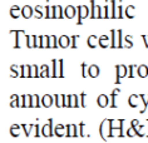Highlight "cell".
I'll return each instance as SVG.
<instances>
[{
	"mask_svg": "<svg viewBox=\"0 0 148 143\" xmlns=\"http://www.w3.org/2000/svg\"><path fill=\"white\" fill-rule=\"evenodd\" d=\"M116 83L119 84V79L122 77H128V67H125L123 64L116 65Z\"/></svg>",
	"mask_w": 148,
	"mask_h": 143,
	"instance_id": "6da1fadb",
	"label": "cell"
},
{
	"mask_svg": "<svg viewBox=\"0 0 148 143\" xmlns=\"http://www.w3.org/2000/svg\"><path fill=\"white\" fill-rule=\"evenodd\" d=\"M77 9H78V13H77V15H78V21H77V24L80 25L82 24V19H84V18H87V16H90L89 10H88V8L86 5H79Z\"/></svg>",
	"mask_w": 148,
	"mask_h": 143,
	"instance_id": "7a4b0ae2",
	"label": "cell"
},
{
	"mask_svg": "<svg viewBox=\"0 0 148 143\" xmlns=\"http://www.w3.org/2000/svg\"><path fill=\"white\" fill-rule=\"evenodd\" d=\"M44 137L45 135H51L54 134V131H53V119H49L48 123H45L44 126L42 127V132H40Z\"/></svg>",
	"mask_w": 148,
	"mask_h": 143,
	"instance_id": "3957f363",
	"label": "cell"
},
{
	"mask_svg": "<svg viewBox=\"0 0 148 143\" xmlns=\"http://www.w3.org/2000/svg\"><path fill=\"white\" fill-rule=\"evenodd\" d=\"M51 10H53V14H51V18L53 19H57V18H63L64 16V10L62 9L60 5H53L51 6Z\"/></svg>",
	"mask_w": 148,
	"mask_h": 143,
	"instance_id": "277c9868",
	"label": "cell"
},
{
	"mask_svg": "<svg viewBox=\"0 0 148 143\" xmlns=\"http://www.w3.org/2000/svg\"><path fill=\"white\" fill-rule=\"evenodd\" d=\"M77 13H78V9H75L73 5H68V6H65V9H64V15L68 18V19L74 18Z\"/></svg>",
	"mask_w": 148,
	"mask_h": 143,
	"instance_id": "5b68a950",
	"label": "cell"
},
{
	"mask_svg": "<svg viewBox=\"0 0 148 143\" xmlns=\"http://www.w3.org/2000/svg\"><path fill=\"white\" fill-rule=\"evenodd\" d=\"M108 103H109V99H108V97H107L106 94H101L97 98V104L101 108H106L107 105H108Z\"/></svg>",
	"mask_w": 148,
	"mask_h": 143,
	"instance_id": "8992f818",
	"label": "cell"
},
{
	"mask_svg": "<svg viewBox=\"0 0 148 143\" xmlns=\"http://www.w3.org/2000/svg\"><path fill=\"white\" fill-rule=\"evenodd\" d=\"M66 137H77L78 135V131H77V126L75 124H66Z\"/></svg>",
	"mask_w": 148,
	"mask_h": 143,
	"instance_id": "52a82bcc",
	"label": "cell"
},
{
	"mask_svg": "<svg viewBox=\"0 0 148 143\" xmlns=\"http://www.w3.org/2000/svg\"><path fill=\"white\" fill-rule=\"evenodd\" d=\"M42 105L45 108H49L51 104H53V97H51L50 94H44L43 98H42Z\"/></svg>",
	"mask_w": 148,
	"mask_h": 143,
	"instance_id": "ba28073f",
	"label": "cell"
},
{
	"mask_svg": "<svg viewBox=\"0 0 148 143\" xmlns=\"http://www.w3.org/2000/svg\"><path fill=\"white\" fill-rule=\"evenodd\" d=\"M87 73H88V75H89L90 78H97V77L99 75V67L98 65H95V64L90 65V67L88 68Z\"/></svg>",
	"mask_w": 148,
	"mask_h": 143,
	"instance_id": "9c48e42d",
	"label": "cell"
},
{
	"mask_svg": "<svg viewBox=\"0 0 148 143\" xmlns=\"http://www.w3.org/2000/svg\"><path fill=\"white\" fill-rule=\"evenodd\" d=\"M20 13H21V16L25 18V19H29V18L33 16V9L29 5H24L23 8H21Z\"/></svg>",
	"mask_w": 148,
	"mask_h": 143,
	"instance_id": "30bf717a",
	"label": "cell"
},
{
	"mask_svg": "<svg viewBox=\"0 0 148 143\" xmlns=\"http://www.w3.org/2000/svg\"><path fill=\"white\" fill-rule=\"evenodd\" d=\"M58 42H59V47H60V48H64V49L72 45V44H70L69 36H66V35H62L60 38L58 39Z\"/></svg>",
	"mask_w": 148,
	"mask_h": 143,
	"instance_id": "8fae6325",
	"label": "cell"
},
{
	"mask_svg": "<svg viewBox=\"0 0 148 143\" xmlns=\"http://www.w3.org/2000/svg\"><path fill=\"white\" fill-rule=\"evenodd\" d=\"M134 12H136V8L133 5H128L127 8H125V12H124V15L128 18V19H133V18L136 16V14H134Z\"/></svg>",
	"mask_w": 148,
	"mask_h": 143,
	"instance_id": "7c38bea8",
	"label": "cell"
},
{
	"mask_svg": "<svg viewBox=\"0 0 148 143\" xmlns=\"http://www.w3.org/2000/svg\"><path fill=\"white\" fill-rule=\"evenodd\" d=\"M137 74H138L140 78H144V77L148 75V67H146V65H139L138 69H137Z\"/></svg>",
	"mask_w": 148,
	"mask_h": 143,
	"instance_id": "4fadbf2b",
	"label": "cell"
},
{
	"mask_svg": "<svg viewBox=\"0 0 148 143\" xmlns=\"http://www.w3.org/2000/svg\"><path fill=\"white\" fill-rule=\"evenodd\" d=\"M97 42H98L97 36H95V35H90L89 38H88V40H87V45L89 47V48H92V49H94V48L98 45Z\"/></svg>",
	"mask_w": 148,
	"mask_h": 143,
	"instance_id": "5bb4252c",
	"label": "cell"
},
{
	"mask_svg": "<svg viewBox=\"0 0 148 143\" xmlns=\"http://www.w3.org/2000/svg\"><path fill=\"white\" fill-rule=\"evenodd\" d=\"M119 93V89H114L110 94V107L112 108H117V104H116V97Z\"/></svg>",
	"mask_w": 148,
	"mask_h": 143,
	"instance_id": "9a60e30c",
	"label": "cell"
},
{
	"mask_svg": "<svg viewBox=\"0 0 148 143\" xmlns=\"http://www.w3.org/2000/svg\"><path fill=\"white\" fill-rule=\"evenodd\" d=\"M107 42H108V36H107V35H102L101 38H98V45L102 47L103 49L107 48V47H109L108 44H107Z\"/></svg>",
	"mask_w": 148,
	"mask_h": 143,
	"instance_id": "2e32d148",
	"label": "cell"
},
{
	"mask_svg": "<svg viewBox=\"0 0 148 143\" xmlns=\"http://www.w3.org/2000/svg\"><path fill=\"white\" fill-rule=\"evenodd\" d=\"M19 6L18 5H14V6H12V9H10V15H12V18L13 19H18L19 18Z\"/></svg>",
	"mask_w": 148,
	"mask_h": 143,
	"instance_id": "e0dca14e",
	"label": "cell"
},
{
	"mask_svg": "<svg viewBox=\"0 0 148 143\" xmlns=\"http://www.w3.org/2000/svg\"><path fill=\"white\" fill-rule=\"evenodd\" d=\"M42 72H40V77H51V74H49V67H48L47 64H43L42 67Z\"/></svg>",
	"mask_w": 148,
	"mask_h": 143,
	"instance_id": "ac0fdd59",
	"label": "cell"
},
{
	"mask_svg": "<svg viewBox=\"0 0 148 143\" xmlns=\"http://www.w3.org/2000/svg\"><path fill=\"white\" fill-rule=\"evenodd\" d=\"M116 35H117V31H116V30H112V31H110V48H112V49H114V48H117Z\"/></svg>",
	"mask_w": 148,
	"mask_h": 143,
	"instance_id": "d6986e66",
	"label": "cell"
},
{
	"mask_svg": "<svg viewBox=\"0 0 148 143\" xmlns=\"http://www.w3.org/2000/svg\"><path fill=\"white\" fill-rule=\"evenodd\" d=\"M62 98H63V94H55V95H54V99H55V107H58V108L63 107V102H60Z\"/></svg>",
	"mask_w": 148,
	"mask_h": 143,
	"instance_id": "ffe728a7",
	"label": "cell"
},
{
	"mask_svg": "<svg viewBox=\"0 0 148 143\" xmlns=\"http://www.w3.org/2000/svg\"><path fill=\"white\" fill-rule=\"evenodd\" d=\"M110 5H112V9H110V18H112V19H117V14H116V0H112V1H110Z\"/></svg>",
	"mask_w": 148,
	"mask_h": 143,
	"instance_id": "44dd1931",
	"label": "cell"
},
{
	"mask_svg": "<svg viewBox=\"0 0 148 143\" xmlns=\"http://www.w3.org/2000/svg\"><path fill=\"white\" fill-rule=\"evenodd\" d=\"M12 107H20L21 104H19V97H18L16 94L12 95V103H10Z\"/></svg>",
	"mask_w": 148,
	"mask_h": 143,
	"instance_id": "7402d4cb",
	"label": "cell"
},
{
	"mask_svg": "<svg viewBox=\"0 0 148 143\" xmlns=\"http://www.w3.org/2000/svg\"><path fill=\"white\" fill-rule=\"evenodd\" d=\"M139 98L143 101V104H144V109H142V111L139 112L140 114H143L144 111H146V108H147V105H148V95L146 97V95H144V94H139Z\"/></svg>",
	"mask_w": 148,
	"mask_h": 143,
	"instance_id": "603a6c76",
	"label": "cell"
},
{
	"mask_svg": "<svg viewBox=\"0 0 148 143\" xmlns=\"http://www.w3.org/2000/svg\"><path fill=\"white\" fill-rule=\"evenodd\" d=\"M139 95H136V94H132L131 97H129V101H128V103H129V107H132V108H137V103H134V99H137Z\"/></svg>",
	"mask_w": 148,
	"mask_h": 143,
	"instance_id": "cb8c5ba5",
	"label": "cell"
},
{
	"mask_svg": "<svg viewBox=\"0 0 148 143\" xmlns=\"http://www.w3.org/2000/svg\"><path fill=\"white\" fill-rule=\"evenodd\" d=\"M117 48H123V43H122V30H117Z\"/></svg>",
	"mask_w": 148,
	"mask_h": 143,
	"instance_id": "d4e9b609",
	"label": "cell"
},
{
	"mask_svg": "<svg viewBox=\"0 0 148 143\" xmlns=\"http://www.w3.org/2000/svg\"><path fill=\"white\" fill-rule=\"evenodd\" d=\"M33 105L35 108H39L42 105V102H39V95L38 94H34L33 95Z\"/></svg>",
	"mask_w": 148,
	"mask_h": 143,
	"instance_id": "484cf974",
	"label": "cell"
},
{
	"mask_svg": "<svg viewBox=\"0 0 148 143\" xmlns=\"http://www.w3.org/2000/svg\"><path fill=\"white\" fill-rule=\"evenodd\" d=\"M20 126H21V128L24 129L25 135H29V134H30V129H32V128H34V127H35V124H29L28 127L25 126V124H20Z\"/></svg>",
	"mask_w": 148,
	"mask_h": 143,
	"instance_id": "4316f807",
	"label": "cell"
},
{
	"mask_svg": "<svg viewBox=\"0 0 148 143\" xmlns=\"http://www.w3.org/2000/svg\"><path fill=\"white\" fill-rule=\"evenodd\" d=\"M57 63H58V60H55V59L51 60V65H53V69H51V77H53V78L58 77V74H57Z\"/></svg>",
	"mask_w": 148,
	"mask_h": 143,
	"instance_id": "83f0119b",
	"label": "cell"
},
{
	"mask_svg": "<svg viewBox=\"0 0 148 143\" xmlns=\"http://www.w3.org/2000/svg\"><path fill=\"white\" fill-rule=\"evenodd\" d=\"M90 6H92L90 8V18L92 19H95V6L97 5H95L94 0H90Z\"/></svg>",
	"mask_w": 148,
	"mask_h": 143,
	"instance_id": "f1b7e54d",
	"label": "cell"
},
{
	"mask_svg": "<svg viewBox=\"0 0 148 143\" xmlns=\"http://www.w3.org/2000/svg\"><path fill=\"white\" fill-rule=\"evenodd\" d=\"M35 18L36 19H40V18H43V13H42V6L38 5V6H35Z\"/></svg>",
	"mask_w": 148,
	"mask_h": 143,
	"instance_id": "f546056e",
	"label": "cell"
},
{
	"mask_svg": "<svg viewBox=\"0 0 148 143\" xmlns=\"http://www.w3.org/2000/svg\"><path fill=\"white\" fill-rule=\"evenodd\" d=\"M64 128H65V126H63V124H58V126L55 127V134H57L58 137H62L63 133H60V131L64 129Z\"/></svg>",
	"mask_w": 148,
	"mask_h": 143,
	"instance_id": "4dcf8cb0",
	"label": "cell"
},
{
	"mask_svg": "<svg viewBox=\"0 0 148 143\" xmlns=\"http://www.w3.org/2000/svg\"><path fill=\"white\" fill-rule=\"evenodd\" d=\"M132 36L131 35H127L125 36V39H124V42H125V48H132L133 47V43H132Z\"/></svg>",
	"mask_w": 148,
	"mask_h": 143,
	"instance_id": "1f68e13d",
	"label": "cell"
},
{
	"mask_svg": "<svg viewBox=\"0 0 148 143\" xmlns=\"http://www.w3.org/2000/svg\"><path fill=\"white\" fill-rule=\"evenodd\" d=\"M30 72H32V77H39V75H40V74H38V67H36L35 64L32 65Z\"/></svg>",
	"mask_w": 148,
	"mask_h": 143,
	"instance_id": "d6a6232c",
	"label": "cell"
},
{
	"mask_svg": "<svg viewBox=\"0 0 148 143\" xmlns=\"http://www.w3.org/2000/svg\"><path fill=\"white\" fill-rule=\"evenodd\" d=\"M134 68H136L134 64H132V65H129L128 67V77L129 78H133V77H134V74H133V69Z\"/></svg>",
	"mask_w": 148,
	"mask_h": 143,
	"instance_id": "836d02e7",
	"label": "cell"
},
{
	"mask_svg": "<svg viewBox=\"0 0 148 143\" xmlns=\"http://www.w3.org/2000/svg\"><path fill=\"white\" fill-rule=\"evenodd\" d=\"M118 14H117V19H122V18L124 16V14H123V8L122 6H118Z\"/></svg>",
	"mask_w": 148,
	"mask_h": 143,
	"instance_id": "e575fe53",
	"label": "cell"
},
{
	"mask_svg": "<svg viewBox=\"0 0 148 143\" xmlns=\"http://www.w3.org/2000/svg\"><path fill=\"white\" fill-rule=\"evenodd\" d=\"M86 67H87L86 63H82V65H80V68H82V77H83V78L88 77V73H86Z\"/></svg>",
	"mask_w": 148,
	"mask_h": 143,
	"instance_id": "d590c367",
	"label": "cell"
},
{
	"mask_svg": "<svg viewBox=\"0 0 148 143\" xmlns=\"http://www.w3.org/2000/svg\"><path fill=\"white\" fill-rule=\"evenodd\" d=\"M21 31H15V48H19V35Z\"/></svg>",
	"mask_w": 148,
	"mask_h": 143,
	"instance_id": "8d00e7d4",
	"label": "cell"
},
{
	"mask_svg": "<svg viewBox=\"0 0 148 143\" xmlns=\"http://www.w3.org/2000/svg\"><path fill=\"white\" fill-rule=\"evenodd\" d=\"M77 39H78V35H73L72 36V45H70V47H72L73 49H75V48H77V44H75Z\"/></svg>",
	"mask_w": 148,
	"mask_h": 143,
	"instance_id": "74e56055",
	"label": "cell"
},
{
	"mask_svg": "<svg viewBox=\"0 0 148 143\" xmlns=\"http://www.w3.org/2000/svg\"><path fill=\"white\" fill-rule=\"evenodd\" d=\"M103 9H104V18H106V19H109V18H110V14H108V5H104V8H103Z\"/></svg>",
	"mask_w": 148,
	"mask_h": 143,
	"instance_id": "f35d334b",
	"label": "cell"
},
{
	"mask_svg": "<svg viewBox=\"0 0 148 143\" xmlns=\"http://www.w3.org/2000/svg\"><path fill=\"white\" fill-rule=\"evenodd\" d=\"M59 65H60V68H59V77H64V73H63V60H59Z\"/></svg>",
	"mask_w": 148,
	"mask_h": 143,
	"instance_id": "ab89813d",
	"label": "cell"
},
{
	"mask_svg": "<svg viewBox=\"0 0 148 143\" xmlns=\"http://www.w3.org/2000/svg\"><path fill=\"white\" fill-rule=\"evenodd\" d=\"M84 98H86V93L80 94V105L82 107H86V103H84Z\"/></svg>",
	"mask_w": 148,
	"mask_h": 143,
	"instance_id": "60d3db41",
	"label": "cell"
},
{
	"mask_svg": "<svg viewBox=\"0 0 148 143\" xmlns=\"http://www.w3.org/2000/svg\"><path fill=\"white\" fill-rule=\"evenodd\" d=\"M134 134H136L134 129H133V128H129L128 132H127V135H129V137H132V135H134Z\"/></svg>",
	"mask_w": 148,
	"mask_h": 143,
	"instance_id": "b9f144b4",
	"label": "cell"
},
{
	"mask_svg": "<svg viewBox=\"0 0 148 143\" xmlns=\"http://www.w3.org/2000/svg\"><path fill=\"white\" fill-rule=\"evenodd\" d=\"M49 9H50V6H45V18H47V19H49V18H51V15H49Z\"/></svg>",
	"mask_w": 148,
	"mask_h": 143,
	"instance_id": "7bdbcfd3",
	"label": "cell"
},
{
	"mask_svg": "<svg viewBox=\"0 0 148 143\" xmlns=\"http://www.w3.org/2000/svg\"><path fill=\"white\" fill-rule=\"evenodd\" d=\"M83 127H84V123H80L79 124V135H84V133H83Z\"/></svg>",
	"mask_w": 148,
	"mask_h": 143,
	"instance_id": "ee69618b",
	"label": "cell"
},
{
	"mask_svg": "<svg viewBox=\"0 0 148 143\" xmlns=\"http://www.w3.org/2000/svg\"><path fill=\"white\" fill-rule=\"evenodd\" d=\"M142 38H143V40H144V45H146V48H148V38H147L146 35H143Z\"/></svg>",
	"mask_w": 148,
	"mask_h": 143,
	"instance_id": "f6af8a7d",
	"label": "cell"
},
{
	"mask_svg": "<svg viewBox=\"0 0 148 143\" xmlns=\"http://www.w3.org/2000/svg\"><path fill=\"white\" fill-rule=\"evenodd\" d=\"M39 124H35V135H39Z\"/></svg>",
	"mask_w": 148,
	"mask_h": 143,
	"instance_id": "bcb514c9",
	"label": "cell"
}]
</instances>
